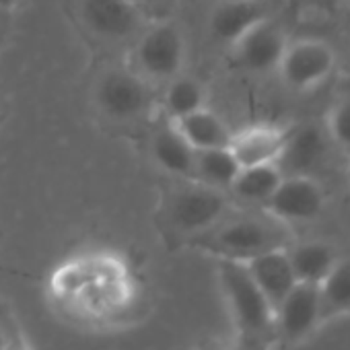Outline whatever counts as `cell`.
I'll return each mask as SVG.
<instances>
[{
    "label": "cell",
    "instance_id": "cell-1",
    "mask_svg": "<svg viewBox=\"0 0 350 350\" xmlns=\"http://www.w3.org/2000/svg\"><path fill=\"white\" fill-rule=\"evenodd\" d=\"M192 241L219 260L233 262H250L256 256L272 250H286L291 245L286 225L264 211L262 215H227L221 223Z\"/></svg>",
    "mask_w": 350,
    "mask_h": 350
},
{
    "label": "cell",
    "instance_id": "cell-11",
    "mask_svg": "<svg viewBox=\"0 0 350 350\" xmlns=\"http://www.w3.org/2000/svg\"><path fill=\"white\" fill-rule=\"evenodd\" d=\"M319 319V284L297 282L291 293L274 307V336L297 342L311 332Z\"/></svg>",
    "mask_w": 350,
    "mask_h": 350
},
{
    "label": "cell",
    "instance_id": "cell-21",
    "mask_svg": "<svg viewBox=\"0 0 350 350\" xmlns=\"http://www.w3.org/2000/svg\"><path fill=\"white\" fill-rule=\"evenodd\" d=\"M350 309V260L336 262L319 282V319Z\"/></svg>",
    "mask_w": 350,
    "mask_h": 350
},
{
    "label": "cell",
    "instance_id": "cell-22",
    "mask_svg": "<svg viewBox=\"0 0 350 350\" xmlns=\"http://www.w3.org/2000/svg\"><path fill=\"white\" fill-rule=\"evenodd\" d=\"M325 132L334 146L350 154V95L332 105L325 120Z\"/></svg>",
    "mask_w": 350,
    "mask_h": 350
},
{
    "label": "cell",
    "instance_id": "cell-29",
    "mask_svg": "<svg viewBox=\"0 0 350 350\" xmlns=\"http://www.w3.org/2000/svg\"><path fill=\"white\" fill-rule=\"evenodd\" d=\"M348 64H350V50H348Z\"/></svg>",
    "mask_w": 350,
    "mask_h": 350
},
{
    "label": "cell",
    "instance_id": "cell-28",
    "mask_svg": "<svg viewBox=\"0 0 350 350\" xmlns=\"http://www.w3.org/2000/svg\"><path fill=\"white\" fill-rule=\"evenodd\" d=\"M200 350H225V348H223L221 344H215V342H213V344H204Z\"/></svg>",
    "mask_w": 350,
    "mask_h": 350
},
{
    "label": "cell",
    "instance_id": "cell-5",
    "mask_svg": "<svg viewBox=\"0 0 350 350\" xmlns=\"http://www.w3.org/2000/svg\"><path fill=\"white\" fill-rule=\"evenodd\" d=\"M186 38L173 23H157L134 46V68L148 83H167L184 72L186 66Z\"/></svg>",
    "mask_w": 350,
    "mask_h": 350
},
{
    "label": "cell",
    "instance_id": "cell-17",
    "mask_svg": "<svg viewBox=\"0 0 350 350\" xmlns=\"http://www.w3.org/2000/svg\"><path fill=\"white\" fill-rule=\"evenodd\" d=\"M282 178L284 175L276 163L241 167L229 188V196H233L239 202L264 208V204L280 186Z\"/></svg>",
    "mask_w": 350,
    "mask_h": 350
},
{
    "label": "cell",
    "instance_id": "cell-7",
    "mask_svg": "<svg viewBox=\"0 0 350 350\" xmlns=\"http://www.w3.org/2000/svg\"><path fill=\"white\" fill-rule=\"evenodd\" d=\"M79 17L91 36L109 44L142 31V11L130 0H79Z\"/></svg>",
    "mask_w": 350,
    "mask_h": 350
},
{
    "label": "cell",
    "instance_id": "cell-10",
    "mask_svg": "<svg viewBox=\"0 0 350 350\" xmlns=\"http://www.w3.org/2000/svg\"><path fill=\"white\" fill-rule=\"evenodd\" d=\"M332 140L325 128L317 124H303L288 130L278 167L282 175H307L315 178V173L327 163Z\"/></svg>",
    "mask_w": 350,
    "mask_h": 350
},
{
    "label": "cell",
    "instance_id": "cell-13",
    "mask_svg": "<svg viewBox=\"0 0 350 350\" xmlns=\"http://www.w3.org/2000/svg\"><path fill=\"white\" fill-rule=\"evenodd\" d=\"M264 17V9L258 0H219L208 15V31L213 40L231 48Z\"/></svg>",
    "mask_w": 350,
    "mask_h": 350
},
{
    "label": "cell",
    "instance_id": "cell-2",
    "mask_svg": "<svg viewBox=\"0 0 350 350\" xmlns=\"http://www.w3.org/2000/svg\"><path fill=\"white\" fill-rule=\"evenodd\" d=\"M219 282L231 309L239 338L270 344L274 336V307L260 291L243 262L219 260Z\"/></svg>",
    "mask_w": 350,
    "mask_h": 350
},
{
    "label": "cell",
    "instance_id": "cell-4",
    "mask_svg": "<svg viewBox=\"0 0 350 350\" xmlns=\"http://www.w3.org/2000/svg\"><path fill=\"white\" fill-rule=\"evenodd\" d=\"M150 83L136 70L109 66L101 70L93 87V103L97 111L116 122L130 124L146 116L152 105Z\"/></svg>",
    "mask_w": 350,
    "mask_h": 350
},
{
    "label": "cell",
    "instance_id": "cell-16",
    "mask_svg": "<svg viewBox=\"0 0 350 350\" xmlns=\"http://www.w3.org/2000/svg\"><path fill=\"white\" fill-rule=\"evenodd\" d=\"M169 122L186 138V142L194 150L229 146V140L233 134V130L227 126V122L208 107H200L192 113H186L182 118H175Z\"/></svg>",
    "mask_w": 350,
    "mask_h": 350
},
{
    "label": "cell",
    "instance_id": "cell-9",
    "mask_svg": "<svg viewBox=\"0 0 350 350\" xmlns=\"http://www.w3.org/2000/svg\"><path fill=\"white\" fill-rule=\"evenodd\" d=\"M286 46L288 40L280 25L264 17L231 46V52L241 68L256 75H266L278 68Z\"/></svg>",
    "mask_w": 350,
    "mask_h": 350
},
{
    "label": "cell",
    "instance_id": "cell-15",
    "mask_svg": "<svg viewBox=\"0 0 350 350\" xmlns=\"http://www.w3.org/2000/svg\"><path fill=\"white\" fill-rule=\"evenodd\" d=\"M243 264L247 266L252 278L256 280V284L266 295L272 307H276L299 282L293 272L286 250H272Z\"/></svg>",
    "mask_w": 350,
    "mask_h": 350
},
{
    "label": "cell",
    "instance_id": "cell-8",
    "mask_svg": "<svg viewBox=\"0 0 350 350\" xmlns=\"http://www.w3.org/2000/svg\"><path fill=\"white\" fill-rule=\"evenodd\" d=\"M325 192L315 178L307 175H284L276 192L264 204V213L284 225L307 223L321 215Z\"/></svg>",
    "mask_w": 350,
    "mask_h": 350
},
{
    "label": "cell",
    "instance_id": "cell-3",
    "mask_svg": "<svg viewBox=\"0 0 350 350\" xmlns=\"http://www.w3.org/2000/svg\"><path fill=\"white\" fill-rule=\"evenodd\" d=\"M229 211V192L196 180H186L184 186L167 194L161 217L167 231L192 241L221 223Z\"/></svg>",
    "mask_w": 350,
    "mask_h": 350
},
{
    "label": "cell",
    "instance_id": "cell-30",
    "mask_svg": "<svg viewBox=\"0 0 350 350\" xmlns=\"http://www.w3.org/2000/svg\"><path fill=\"white\" fill-rule=\"evenodd\" d=\"M346 3H348V5H350V0H346Z\"/></svg>",
    "mask_w": 350,
    "mask_h": 350
},
{
    "label": "cell",
    "instance_id": "cell-20",
    "mask_svg": "<svg viewBox=\"0 0 350 350\" xmlns=\"http://www.w3.org/2000/svg\"><path fill=\"white\" fill-rule=\"evenodd\" d=\"M163 107H165L169 120L182 118L200 107H206L204 83L186 72H180L178 77L169 79L165 93H163Z\"/></svg>",
    "mask_w": 350,
    "mask_h": 350
},
{
    "label": "cell",
    "instance_id": "cell-14",
    "mask_svg": "<svg viewBox=\"0 0 350 350\" xmlns=\"http://www.w3.org/2000/svg\"><path fill=\"white\" fill-rule=\"evenodd\" d=\"M150 159L152 163L169 175L182 180H194V161L196 150L186 142V138L175 130V126L167 120L152 138H150Z\"/></svg>",
    "mask_w": 350,
    "mask_h": 350
},
{
    "label": "cell",
    "instance_id": "cell-12",
    "mask_svg": "<svg viewBox=\"0 0 350 350\" xmlns=\"http://www.w3.org/2000/svg\"><path fill=\"white\" fill-rule=\"evenodd\" d=\"M288 130L291 128H282L278 124H266V122L245 126L231 134L229 150L233 152L239 167L278 163Z\"/></svg>",
    "mask_w": 350,
    "mask_h": 350
},
{
    "label": "cell",
    "instance_id": "cell-24",
    "mask_svg": "<svg viewBox=\"0 0 350 350\" xmlns=\"http://www.w3.org/2000/svg\"><path fill=\"white\" fill-rule=\"evenodd\" d=\"M13 336H15V334H11V332L7 329V325H5L3 321H0V350H7V348H9Z\"/></svg>",
    "mask_w": 350,
    "mask_h": 350
},
{
    "label": "cell",
    "instance_id": "cell-19",
    "mask_svg": "<svg viewBox=\"0 0 350 350\" xmlns=\"http://www.w3.org/2000/svg\"><path fill=\"white\" fill-rule=\"evenodd\" d=\"M239 163L235 161L229 146L223 148H206L196 150L194 161V180L219 190L229 192L235 175L239 173Z\"/></svg>",
    "mask_w": 350,
    "mask_h": 350
},
{
    "label": "cell",
    "instance_id": "cell-26",
    "mask_svg": "<svg viewBox=\"0 0 350 350\" xmlns=\"http://www.w3.org/2000/svg\"><path fill=\"white\" fill-rule=\"evenodd\" d=\"M7 350H29L17 336H13V340H11V344H9V348Z\"/></svg>",
    "mask_w": 350,
    "mask_h": 350
},
{
    "label": "cell",
    "instance_id": "cell-18",
    "mask_svg": "<svg viewBox=\"0 0 350 350\" xmlns=\"http://www.w3.org/2000/svg\"><path fill=\"white\" fill-rule=\"evenodd\" d=\"M286 254L297 280L311 282V284H319L338 262L334 250L327 243H319V241L299 243L293 247L288 245Z\"/></svg>",
    "mask_w": 350,
    "mask_h": 350
},
{
    "label": "cell",
    "instance_id": "cell-27",
    "mask_svg": "<svg viewBox=\"0 0 350 350\" xmlns=\"http://www.w3.org/2000/svg\"><path fill=\"white\" fill-rule=\"evenodd\" d=\"M19 0H0V11H11Z\"/></svg>",
    "mask_w": 350,
    "mask_h": 350
},
{
    "label": "cell",
    "instance_id": "cell-6",
    "mask_svg": "<svg viewBox=\"0 0 350 350\" xmlns=\"http://www.w3.org/2000/svg\"><path fill=\"white\" fill-rule=\"evenodd\" d=\"M336 68V52L321 40L288 42L276 68L282 83L293 91H311L319 87Z\"/></svg>",
    "mask_w": 350,
    "mask_h": 350
},
{
    "label": "cell",
    "instance_id": "cell-23",
    "mask_svg": "<svg viewBox=\"0 0 350 350\" xmlns=\"http://www.w3.org/2000/svg\"><path fill=\"white\" fill-rule=\"evenodd\" d=\"M270 344L260 342V340H250V338H237V344L233 350H268Z\"/></svg>",
    "mask_w": 350,
    "mask_h": 350
},
{
    "label": "cell",
    "instance_id": "cell-25",
    "mask_svg": "<svg viewBox=\"0 0 350 350\" xmlns=\"http://www.w3.org/2000/svg\"><path fill=\"white\" fill-rule=\"evenodd\" d=\"M130 3H134L140 11H146V9H154V7H161L163 0H130Z\"/></svg>",
    "mask_w": 350,
    "mask_h": 350
}]
</instances>
